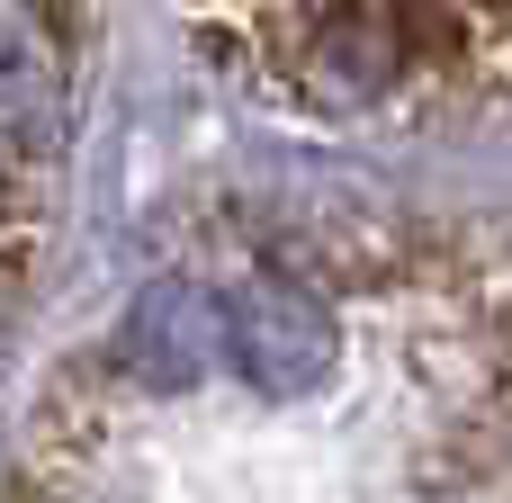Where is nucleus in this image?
Masks as SVG:
<instances>
[{
    "instance_id": "obj_1",
    "label": "nucleus",
    "mask_w": 512,
    "mask_h": 503,
    "mask_svg": "<svg viewBox=\"0 0 512 503\" xmlns=\"http://www.w3.org/2000/svg\"><path fill=\"white\" fill-rule=\"evenodd\" d=\"M63 36L54 18H0V180L45 171V153L63 144Z\"/></svg>"
},
{
    "instance_id": "obj_2",
    "label": "nucleus",
    "mask_w": 512,
    "mask_h": 503,
    "mask_svg": "<svg viewBox=\"0 0 512 503\" xmlns=\"http://www.w3.org/2000/svg\"><path fill=\"white\" fill-rule=\"evenodd\" d=\"M207 342H216L207 297H198V288H153V297L135 306L126 360H135V369H153V378H189V369L207 360Z\"/></svg>"
},
{
    "instance_id": "obj_3",
    "label": "nucleus",
    "mask_w": 512,
    "mask_h": 503,
    "mask_svg": "<svg viewBox=\"0 0 512 503\" xmlns=\"http://www.w3.org/2000/svg\"><path fill=\"white\" fill-rule=\"evenodd\" d=\"M243 360H252L261 378H279V387L315 378V369H324V324H315V306H297V297H261V306L243 315Z\"/></svg>"
}]
</instances>
